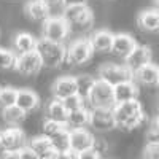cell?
I'll return each instance as SVG.
<instances>
[{"label":"cell","instance_id":"60d3db41","mask_svg":"<svg viewBox=\"0 0 159 159\" xmlns=\"http://www.w3.org/2000/svg\"><path fill=\"white\" fill-rule=\"evenodd\" d=\"M156 5H157V10H159V0H156Z\"/></svg>","mask_w":159,"mask_h":159},{"label":"cell","instance_id":"2e32d148","mask_svg":"<svg viewBox=\"0 0 159 159\" xmlns=\"http://www.w3.org/2000/svg\"><path fill=\"white\" fill-rule=\"evenodd\" d=\"M40 103V97L37 96V92L32 89H18V96H16V107H19L22 111L29 113L35 110Z\"/></svg>","mask_w":159,"mask_h":159},{"label":"cell","instance_id":"7a4b0ae2","mask_svg":"<svg viewBox=\"0 0 159 159\" xmlns=\"http://www.w3.org/2000/svg\"><path fill=\"white\" fill-rule=\"evenodd\" d=\"M35 51L38 52L40 59H42L43 67H49V69L59 67L61 64H64L65 56H67V48H65L62 43L49 42V40H46V38L37 40Z\"/></svg>","mask_w":159,"mask_h":159},{"label":"cell","instance_id":"9a60e30c","mask_svg":"<svg viewBox=\"0 0 159 159\" xmlns=\"http://www.w3.org/2000/svg\"><path fill=\"white\" fill-rule=\"evenodd\" d=\"M113 96H115V105L130 102V100H137L139 86L135 84V81H126L121 84H116V86H113Z\"/></svg>","mask_w":159,"mask_h":159},{"label":"cell","instance_id":"44dd1931","mask_svg":"<svg viewBox=\"0 0 159 159\" xmlns=\"http://www.w3.org/2000/svg\"><path fill=\"white\" fill-rule=\"evenodd\" d=\"M25 13L34 21H40V22H45L46 19L51 18L49 10L45 7V3L42 0H29L27 5H25Z\"/></svg>","mask_w":159,"mask_h":159},{"label":"cell","instance_id":"30bf717a","mask_svg":"<svg viewBox=\"0 0 159 159\" xmlns=\"http://www.w3.org/2000/svg\"><path fill=\"white\" fill-rule=\"evenodd\" d=\"M89 115V126L99 132H107L116 127L111 108H91Z\"/></svg>","mask_w":159,"mask_h":159},{"label":"cell","instance_id":"e575fe53","mask_svg":"<svg viewBox=\"0 0 159 159\" xmlns=\"http://www.w3.org/2000/svg\"><path fill=\"white\" fill-rule=\"evenodd\" d=\"M92 150H94L96 153H99V154L102 156V154L107 153V150H108V143L105 142V140H102V139H94V143H92Z\"/></svg>","mask_w":159,"mask_h":159},{"label":"cell","instance_id":"f35d334b","mask_svg":"<svg viewBox=\"0 0 159 159\" xmlns=\"http://www.w3.org/2000/svg\"><path fill=\"white\" fill-rule=\"evenodd\" d=\"M65 5H86V0H65Z\"/></svg>","mask_w":159,"mask_h":159},{"label":"cell","instance_id":"d590c367","mask_svg":"<svg viewBox=\"0 0 159 159\" xmlns=\"http://www.w3.org/2000/svg\"><path fill=\"white\" fill-rule=\"evenodd\" d=\"M75 159H102V156L99 153H96L92 148H89L86 151H81V153L75 154Z\"/></svg>","mask_w":159,"mask_h":159},{"label":"cell","instance_id":"1f68e13d","mask_svg":"<svg viewBox=\"0 0 159 159\" xmlns=\"http://www.w3.org/2000/svg\"><path fill=\"white\" fill-rule=\"evenodd\" d=\"M143 159H159V142H148L145 145Z\"/></svg>","mask_w":159,"mask_h":159},{"label":"cell","instance_id":"ab89813d","mask_svg":"<svg viewBox=\"0 0 159 159\" xmlns=\"http://www.w3.org/2000/svg\"><path fill=\"white\" fill-rule=\"evenodd\" d=\"M3 153V148H2V142H0V154Z\"/></svg>","mask_w":159,"mask_h":159},{"label":"cell","instance_id":"d4e9b609","mask_svg":"<svg viewBox=\"0 0 159 159\" xmlns=\"http://www.w3.org/2000/svg\"><path fill=\"white\" fill-rule=\"evenodd\" d=\"M75 81H76V94L83 100L88 102L91 89H92V86H94V83H96V78H92L89 75H80V76L75 78Z\"/></svg>","mask_w":159,"mask_h":159},{"label":"cell","instance_id":"836d02e7","mask_svg":"<svg viewBox=\"0 0 159 159\" xmlns=\"http://www.w3.org/2000/svg\"><path fill=\"white\" fill-rule=\"evenodd\" d=\"M42 2L49 10L51 16H52V11H54V10H61V13H62L64 8H65V0H42Z\"/></svg>","mask_w":159,"mask_h":159},{"label":"cell","instance_id":"603a6c76","mask_svg":"<svg viewBox=\"0 0 159 159\" xmlns=\"http://www.w3.org/2000/svg\"><path fill=\"white\" fill-rule=\"evenodd\" d=\"M67 116H69V111L65 110V107L62 105L61 100L52 99V100L46 105V119H51V121L65 124V121H67Z\"/></svg>","mask_w":159,"mask_h":159},{"label":"cell","instance_id":"d6986e66","mask_svg":"<svg viewBox=\"0 0 159 159\" xmlns=\"http://www.w3.org/2000/svg\"><path fill=\"white\" fill-rule=\"evenodd\" d=\"M89 118H91V115H89L88 107L69 111L67 121H65V127H67L69 130H72V129H84L86 126H89Z\"/></svg>","mask_w":159,"mask_h":159},{"label":"cell","instance_id":"b9f144b4","mask_svg":"<svg viewBox=\"0 0 159 159\" xmlns=\"http://www.w3.org/2000/svg\"><path fill=\"white\" fill-rule=\"evenodd\" d=\"M157 88H159V78H157Z\"/></svg>","mask_w":159,"mask_h":159},{"label":"cell","instance_id":"ffe728a7","mask_svg":"<svg viewBox=\"0 0 159 159\" xmlns=\"http://www.w3.org/2000/svg\"><path fill=\"white\" fill-rule=\"evenodd\" d=\"M157 78H159V67L154 64L143 65L142 69L134 72V80L147 86H157Z\"/></svg>","mask_w":159,"mask_h":159},{"label":"cell","instance_id":"d6a6232c","mask_svg":"<svg viewBox=\"0 0 159 159\" xmlns=\"http://www.w3.org/2000/svg\"><path fill=\"white\" fill-rule=\"evenodd\" d=\"M148 142H159V115L151 121L148 129Z\"/></svg>","mask_w":159,"mask_h":159},{"label":"cell","instance_id":"9c48e42d","mask_svg":"<svg viewBox=\"0 0 159 159\" xmlns=\"http://www.w3.org/2000/svg\"><path fill=\"white\" fill-rule=\"evenodd\" d=\"M43 64L40 59L37 51H30V52H24V54H18L16 61H15V69L16 72H19L21 75L30 76L35 75L42 70Z\"/></svg>","mask_w":159,"mask_h":159},{"label":"cell","instance_id":"83f0119b","mask_svg":"<svg viewBox=\"0 0 159 159\" xmlns=\"http://www.w3.org/2000/svg\"><path fill=\"white\" fill-rule=\"evenodd\" d=\"M16 96L18 89L11 86H0V107H2V110L16 105Z\"/></svg>","mask_w":159,"mask_h":159},{"label":"cell","instance_id":"5bb4252c","mask_svg":"<svg viewBox=\"0 0 159 159\" xmlns=\"http://www.w3.org/2000/svg\"><path fill=\"white\" fill-rule=\"evenodd\" d=\"M137 46V42L135 38L129 35V34H116L113 37V45H111V52L119 57L126 59L132 51H134V48Z\"/></svg>","mask_w":159,"mask_h":159},{"label":"cell","instance_id":"cb8c5ba5","mask_svg":"<svg viewBox=\"0 0 159 159\" xmlns=\"http://www.w3.org/2000/svg\"><path fill=\"white\" fill-rule=\"evenodd\" d=\"M2 116H3V121H5L8 126L18 127L19 124H22V123L25 121V116H27V113L22 111L19 107H16V105H13V107L3 108Z\"/></svg>","mask_w":159,"mask_h":159},{"label":"cell","instance_id":"5b68a950","mask_svg":"<svg viewBox=\"0 0 159 159\" xmlns=\"http://www.w3.org/2000/svg\"><path fill=\"white\" fill-rule=\"evenodd\" d=\"M99 80L108 83L110 86H116L126 81H134V72L129 70L126 65H118V64H103L99 69Z\"/></svg>","mask_w":159,"mask_h":159},{"label":"cell","instance_id":"e0dca14e","mask_svg":"<svg viewBox=\"0 0 159 159\" xmlns=\"http://www.w3.org/2000/svg\"><path fill=\"white\" fill-rule=\"evenodd\" d=\"M113 34L110 30H97L91 35L89 42H91V46L94 51H99V52H108L111 51V45H113Z\"/></svg>","mask_w":159,"mask_h":159},{"label":"cell","instance_id":"8fae6325","mask_svg":"<svg viewBox=\"0 0 159 159\" xmlns=\"http://www.w3.org/2000/svg\"><path fill=\"white\" fill-rule=\"evenodd\" d=\"M151 57H153V52L150 46H145V45H137L134 48V51L124 59L126 61V67L132 72H137L139 69H142L143 65H148L151 64Z\"/></svg>","mask_w":159,"mask_h":159},{"label":"cell","instance_id":"3957f363","mask_svg":"<svg viewBox=\"0 0 159 159\" xmlns=\"http://www.w3.org/2000/svg\"><path fill=\"white\" fill-rule=\"evenodd\" d=\"M61 16L70 30H88L94 21L92 11L88 5H65Z\"/></svg>","mask_w":159,"mask_h":159},{"label":"cell","instance_id":"484cf974","mask_svg":"<svg viewBox=\"0 0 159 159\" xmlns=\"http://www.w3.org/2000/svg\"><path fill=\"white\" fill-rule=\"evenodd\" d=\"M49 142H51V145H52V147H54L59 153H62V154L72 153V151H70V137H69V129H67V127H65L64 130H61L57 135L51 137Z\"/></svg>","mask_w":159,"mask_h":159},{"label":"cell","instance_id":"ac0fdd59","mask_svg":"<svg viewBox=\"0 0 159 159\" xmlns=\"http://www.w3.org/2000/svg\"><path fill=\"white\" fill-rule=\"evenodd\" d=\"M139 27L145 32H159V10H145L137 18Z\"/></svg>","mask_w":159,"mask_h":159},{"label":"cell","instance_id":"7c38bea8","mask_svg":"<svg viewBox=\"0 0 159 159\" xmlns=\"http://www.w3.org/2000/svg\"><path fill=\"white\" fill-rule=\"evenodd\" d=\"M69 137H70V151L73 154L92 148V143H94L96 139L86 129H72L69 130Z\"/></svg>","mask_w":159,"mask_h":159},{"label":"cell","instance_id":"f1b7e54d","mask_svg":"<svg viewBox=\"0 0 159 159\" xmlns=\"http://www.w3.org/2000/svg\"><path fill=\"white\" fill-rule=\"evenodd\" d=\"M15 61H16L15 52L5 48H0V70L13 69L15 67Z\"/></svg>","mask_w":159,"mask_h":159},{"label":"cell","instance_id":"6da1fadb","mask_svg":"<svg viewBox=\"0 0 159 159\" xmlns=\"http://www.w3.org/2000/svg\"><path fill=\"white\" fill-rule=\"evenodd\" d=\"M111 111H113L116 127L124 129V130H132L145 121V111L139 100L116 103L111 108Z\"/></svg>","mask_w":159,"mask_h":159},{"label":"cell","instance_id":"8d00e7d4","mask_svg":"<svg viewBox=\"0 0 159 159\" xmlns=\"http://www.w3.org/2000/svg\"><path fill=\"white\" fill-rule=\"evenodd\" d=\"M19 159H40V157H38L37 153H34L27 145H25L22 150H19Z\"/></svg>","mask_w":159,"mask_h":159},{"label":"cell","instance_id":"7bdbcfd3","mask_svg":"<svg viewBox=\"0 0 159 159\" xmlns=\"http://www.w3.org/2000/svg\"><path fill=\"white\" fill-rule=\"evenodd\" d=\"M157 113H159V105H157Z\"/></svg>","mask_w":159,"mask_h":159},{"label":"cell","instance_id":"8992f818","mask_svg":"<svg viewBox=\"0 0 159 159\" xmlns=\"http://www.w3.org/2000/svg\"><path fill=\"white\" fill-rule=\"evenodd\" d=\"M92 49L89 38H78L75 42L70 43V46L67 48V56H65V61L69 64L73 65H80V64H84L92 57Z\"/></svg>","mask_w":159,"mask_h":159},{"label":"cell","instance_id":"ba28073f","mask_svg":"<svg viewBox=\"0 0 159 159\" xmlns=\"http://www.w3.org/2000/svg\"><path fill=\"white\" fill-rule=\"evenodd\" d=\"M0 142H2L3 151H19L27 145L24 130L19 127H7L0 132Z\"/></svg>","mask_w":159,"mask_h":159},{"label":"cell","instance_id":"f546056e","mask_svg":"<svg viewBox=\"0 0 159 159\" xmlns=\"http://www.w3.org/2000/svg\"><path fill=\"white\" fill-rule=\"evenodd\" d=\"M65 129V124H61V123H56V121H51V119H45V123H43V134L45 137L51 139V137H54L57 135L61 130Z\"/></svg>","mask_w":159,"mask_h":159},{"label":"cell","instance_id":"4316f807","mask_svg":"<svg viewBox=\"0 0 159 159\" xmlns=\"http://www.w3.org/2000/svg\"><path fill=\"white\" fill-rule=\"evenodd\" d=\"M27 147H29L34 153H37L38 157H40L46 150H49L52 145H51V142H49L48 137H45V135H35V137H32V139L27 142Z\"/></svg>","mask_w":159,"mask_h":159},{"label":"cell","instance_id":"4fadbf2b","mask_svg":"<svg viewBox=\"0 0 159 159\" xmlns=\"http://www.w3.org/2000/svg\"><path fill=\"white\" fill-rule=\"evenodd\" d=\"M52 97L56 100H64L73 94H76V81L75 76H61L51 86Z\"/></svg>","mask_w":159,"mask_h":159},{"label":"cell","instance_id":"52a82bcc","mask_svg":"<svg viewBox=\"0 0 159 159\" xmlns=\"http://www.w3.org/2000/svg\"><path fill=\"white\" fill-rule=\"evenodd\" d=\"M69 34H70V29H69L67 22L62 19V16H51L49 19L45 21L43 38L49 40V42L62 43L69 37Z\"/></svg>","mask_w":159,"mask_h":159},{"label":"cell","instance_id":"277c9868","mask_svg":"<svg viewBox=\"0 0 159 159\" xmlns=\"http://www.w3.org/2000/svg\"><path fill=\"white\" fill-rule=\"evenodd\" d=\"M88 103L91 105V108H113L115 107L113 86L97 78L88 97Z\"/></svg>","mask_w":159,"mask_h":159},{"label":"cell","instance_id":"7402d4cb","mask_svg":"<svg viewBox=\"0 0 159 159\" xmlns=\"http://www.w3.org/2000/svg\"><path fill=\"white\" fill-rule=\"evenodd\" d=\"M13 45H15V49L18 54H24V52H30L35 51L37 48V38L27 32H19L15 40H13Z\"/></svg>","mask_w":159,"mask_h":159},{"label":"cell","instance_id":"74e56055","mask_svg":"<svg viewBox=\"0 0 159 159\" xmlns=\"http://www.w3.org/2000/svg\"><path fill=\"white\" fill-rule=\"evenodd\" d=\"M0 159H19V151H3Z\"/></svg>","mask_w":159,"mask_h":159},{"label":"cell","instance_id":"4dcf8cb0","mask_svg":"<svg viewBox=\"0 0 159 159\" xmlns=\"http://www.w3.org/2000/svg\"><path fill=\"white\" fill-rule=\"evenodd\" d=\"M61 102H62V105L65 107V110H67V111H73V110H78V108L86 107V100H83L78 94H73V96H70V97H67V99L61 100Z\"/></svg>","mask_w":159,"mask_h":159}]
</instances>
